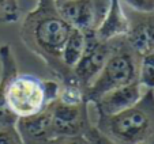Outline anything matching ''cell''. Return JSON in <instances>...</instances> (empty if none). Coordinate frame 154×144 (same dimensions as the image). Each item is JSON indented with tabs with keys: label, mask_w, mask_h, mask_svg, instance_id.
<instances>
[{
	"label": "cell",
	"mask_w": 154,
	"mask_h": 144,
	"mask_svg": "<svg viewBox=\"0 0 154 144\" xmlns=\"http://www.w3.org/2000/svg\"><path fill=\"white\" fill-rule=\"evenodd\" d=\"M130 22L120 0H111V6L102 23L97 29L96 35L101 41H111L117 37H124L128 33Z\"/></svg>",
	"instance_id": "12"
},
{
	"label": "cell",
	"mask_w": 154,
	"mask_h": 144,
	"mask_svg": "<svg viewBox=\"0 0 154 144\" xmlns=\"http://www.w3.org/2000/svg\"><path fill=\"white\" fill-rule=\"evenodd\" d=\"M140 57L128 45L125 37L111 40V55L102 67L97 79L85 90L87 104L94 101L117 87L139 82Z\"/></svg>",
	"instance_id": "3"
},
{
	"label": "cell",
	"mask_w": 154,
	"mask_h": 144,
	"mask_svg": "<svg viewBox=\"0 0 154 144\" xmlns=\"http://www.w3.org/2000/svg\"><path fill=\"white\" fill-rule=\"evenodd\" d=\"M0 144H22L15 127L0 129Z\"/></svg>",
	"instance_id": "18"
},
{
	"label": "cell",
	"mask_w": 154,
	"mask_h": 144,
	"mask_svg": "<svg viewBox=\"0 0 154 144\" xmlns=\"http://www.w3.org/2000/svg\"><path fill=\"white\" fill-rule=\"evenodd\" d=\"M85 49L79 61L74 67L72 74L76 84L83 91L97 79L102 67L111 55V41H101L96 32L83 33Z\"/></svg>",
	"instance_id": "7"
},
{
	"label": "cell",
	"mask_w": 154,
	"mask_h": 144,
	"mask_svg": "<svg viewBox=\"0 0 154 144\" xmlns=\"http://www.w3.org/2000/svg\"><path fill=\"white\" fill-rule=\"evenodd\" d=\"M18 74L11 46L4 44L0 46V129L15 127L18 118L11 113L6 102V91L11 79Z\"/></svg>",
	"instance_id": "10"
},
{
	"label": "cell",
	"mask_w": 154,
	"mask_h": 144,
	"mask_svg": "<svg viewBox=\"0 0 154 144\" xmlns=\"http://www.w3.org/2000/svg\"><path fill=\"white\" fill-rule=\"evenodd\" d=\"M71 30L72 27L60 15L55 0H38L35 8L20 25V38L25 45L42 58L63 86H78L72 71L64 65L61 58Z\"/></svg>",
	"instance_id": "1"
},
{
	"label": "cell",
	"mask_w": 154,
	"mask_h": 144,
	"mask_svg": "<svg viewBox=\"0 0 154 144\" xmlns=\"http://www.w3.org/2000/svg\"><path fill=\"white\" fill-rule=\"evenodd\" d=\"M116 144H139L154 136V90H146L142 98L113 116H96L93 122Z\"/></svg>",
	"instance_id": "2"
},
{
	"label": "cell",
	"mask_w": 154,
	"mask_h": 144,
	"mask_svg": "<svg viewBox=\"0 0 154 144\" xmlns=\"http://www.w3.org/2000/svg\"><path fill=\"white\" fill-rule=\"evenodd\" d=\"M145 91L146 90L140 86L139 82H134L108 91L97 101L89 105L94 107L96 116H113L134 106L142 98Z\"/></svg>",
	"instance_id": "9"
},
{
	"label": "cell",
	"mask_w": 154,
	"mask_h": 144,
	"mask_svg": "<svg viewBox=\"0 0 154 144\" xmlns=\"http://www.w3.org/2000/svg\"><path fill=\"white\" fill-rule=\"evenodd\" d=\"M130 22L128 33L124 35L128 45L139 57L154 52V10L149 12H127Z\"/></svg>",
	"instance_id": "8"
},
{
	"label": "cell",
	"mask_w": 154,
	"mask_h": 144,
	"mask_svg": "<svg viewBox=\"0 0 154 144\" xmlns=\"http://www.w3.org/2000/svg\"><path fill=\"white\" fill-rule=\"evenodd\" d=\"M83 139L86 144H116L112 139H109L105 133H102L94 124H91L89 129L85 132Z\"/></svg>",
	"instance_id": "16"
},
{
	"label": "cell",
	"mask_w": 154,
	"mask_h": 144,
	"mask_svg": "<svg viewBox=\"0 0 154 144\" xmlns=\"http://www.w3.org/2000/svg\"><path fill=\"white\" fill-rule=\"evenodd\" d=\"M55 2H61V0H55Z\"/></svg>",
	"instance_id": "21"
},
{
	"label": "cell",
	"mask_w": 154,
	"mask_h": 144,
	"mask_svg": "<svg viewBox=\"0 0 154 144\" xmlns=\"http://www.w3.org/2000/svg\"><path fill=\"white\" fill-rule=\"evenodd\" d=\"M15 129L22 144H48L53 139L48 107L38 114L18 118Z\"/></svg>",
	"instance_id": "11"
},
{
	"label": "cell",
	"mask_w": 154,
	"mask_h": 144,
	"mask_svg": "<svg viewBox=\"0 0 154 144\" xmlns=\"http://www.w3.org/2000/svg\"><path fill=\"white\" fill-rule=\"evenodd\" d=\"M59 92V80H41L34 75L18 72L8 83L6 102L17 118L29 117L47 109L57 99Z\"/></svg>",
	"instance_id": "4"
},
{
	"label": "cell",
	"mask_w": 154,
	"mask_h": 144,
	"mask_svg": "<svg viewBox=\"0 0 154 144\" xmlns=\"http://www.w3.org/2000/svg\"><path fill=\"white\" fill-rule=\"evenodd\" d=\"M48 144H86L83 136H76V137H55Z\"/></svg>",
	"instance_id": "19"
},
{
	"label": "cell",
	"mask_w": 154,
	"mask_h": 144,
	"mask_svg": "<svg viewBox=\"0 0 154 144\" xmlns=\"http://www.w3.org/2000/svg\"><path fill=\"white\" fill-rule=\"evenodd\" d=\"M139 83L145 90H154V52L140 57Z\"/></svg>",
	"instance_id": "14"
},
{
	"label": "cell",
	"mask_w": 154,
	"mask_h": 144,
	"mask_svg": "<svg viewBox=\"0 0 154 144\" xmlns=\"http://www.w3.org/2000/svg\"><path fill=\"white\" fill-rule=\"evenodd\" d=\"M111 6V0H61L56 2L60 15L72 29L97 32Z\"/></svg>",
	"instance_id": "6"
},
{
	"label": "cell",
	"mask_w": 154,
	"mask_h": 144,
	"mask_svg": "<svg viewBox=\"0 0 154 144\" xmlns=\"http://www.w3.org/2000/svg\"><path fill=\"white\" fill-rule=\"evenodd\" d=\"M51 116V128L55 137L83 136L93 122L90 120L89 104H64L56 99L48 106Z\"/></svg>",
	"instance_id": "5"
},
{
	"label": "cell",
	"mask_w": 154,
	"mask_h": 144,
	"mask_svg": "<svg viewBox=\"0 0 154 144\" xmlns=\"http://www.w3.org/2000/svg\"><path fill=\"white\" fill-rule=\"evenodd\" d=\"M83 49H85V34L82 32H79V30L72 29L66 44H64L63 53H61L64 65L72 71L74 67L76 65V63L81 58Z\"/></svg>",
	"instance_id": "13"
},
{
	"label": "cell",
	"mask_w": 154,
	"mask_h": 144,
	"mask_svg": "<svg viewBox=\"0 0 154 144\" xmlns=\"http://www.w3.org/2000/svg\"><path fill=\"white\" fill-rule=\"evenodd\" d=\"M139 144H154V136L153 137H150V139H147V140L142 141V143H139Z\"/></svg>",
	"instance_id": "20"
},
{
	"label": "cell",
	"mask_w": 154,
	"mask_h": 144,
	"mask_svg": "<svg viewBox=\"0 0 154 144\" xmlns=\"http://www.w3.org/2000/svg\"><path fill=\"white\" fill-rule=\"evenodd\" d=\"M19 19L18 0H0V23H11Z\"/></svg>",
	"instance_id": "15"
},
{
	"label": "cell",
	"mask_w": 154,
	"mask_h": 144,
	"mask_svg": "<svg viewBox=\"0 0 154 144\" xmlns=\"http://www.w3.org/2000/svg\"><path fill=\"white\" fill-rule=\"evenodd\" d=\"M130 10L138 12H149L154 10V0H124Z\"/></svg>",
	"instance_id": "17"
}]
</instances>
